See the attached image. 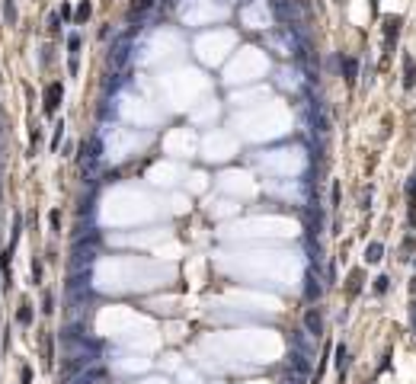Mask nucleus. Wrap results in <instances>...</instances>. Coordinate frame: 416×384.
I'll return each mask as SVG.
<instances>
[{"instance_id":"1","label":"nucleus","mask_w":416,"mask_h":384,"mask_svg":"<svg viewBox=\"0 0 416 384\" xmlns=\"http://www.w3.org/2000/svg\"><path fill=\"white\" fill-rule=\"evenodd\" d=\"M99 154H103V144H99V138L84 141V147H80V167H84V170H93V167L99 164Z\"/></svg>"},{"instance_id":"2","label":"nucleus","mask_w":416,"mask_h":384,"mask_svg":"<svg viewBox=\"0 0 416 384\" xmlns=\"http://www.w3.org/2000/svg\"><path fill=\"white\" fill-rule=\"evenodd\" d=\"M304 333H308V336H320V333H324V317H320L317 307H308V311H304Z\"/></svg>"},{"instance_id":"3","label":"nucleus","mask_w":416,"mask_h":384,"mask_svg":"<svg viewBox=\"0 0 416 384\" xmlns=\"http://www.w3.org/2000/svg\"><path fill=\"white\" fill-rule=\"evenodd\" d=\"M58 103H61V84H48V90H45V103H42V109L51 116V112L58 109Z\"/></svg>"},{"instance_id":"4","label":"nucleus","mask_w":416,"mask_h":384,"mask_svg":"<svg viewBox=\"0 0 416 384\" xmlns=\"http://www.w3.org/2000/svg\"><path fill=\"white\" fill-rule=\"evenodd\" d=\"M106 381V372L103 368H90V372H80L74 381H67V384H103Z\"/></svg>"},{"instance_id":"5","label":"nucleus","mask_w":416,"mask_h":384,"mask_svg":"<svg viewBox=\"0 0 416 384\" xmlns=\"http://www.w3.org/2000/svg\"><path fill=\"white\" fill-rule=\"evenodd\" d=\"M128 61V39H119L115 42V48H112V55H109V64L112 67H122Z\"/></svg>"},{"instance_id":"6","label":"nucleus","mask_w":416,"mask_h":384,"mask_svg":"<svg viewBox=\"0 0 416 384\" xmlns=\"http://www.w3.org/2000/svg\"><path fill=\"white\" fill-rule=\"evenodd\" d=\"M404 86H407V90L416 86V61L410 55H404Z\"/></svg>"},{"instance_id":"7","label":"nucleus","mask_w":416,"mask_h":384,"mask_svg":"<svg viewBox=\"0 0 416 384\" xmlns=\"http://www.w3.org/2000/svg\"><path fill=\"white\" fill-rule=\"evenodd\" d=\"M291 368H295V375H298V378H301V375H311V362H308V355L291 352Z\"/></svg>"},{"instance_id":"8","label":"nucleus","mask_w":416,"mask_h":384,"mask_svg":"<svg viewBox=\"0 0 416 384\" xmlns=\"http://www.w3.org/2000/svg\"><path fill=\"white\" fill-rule=\"evenodd\" d=\"M151 6H154V0H135V3L128 6V16H132V19H135V16H144Z\"/></svg>"},{"instance_id":"9","label":"nucleus","mask_w":416,"mask_h":384,"mask_svg":"<svg viewBox=\"0 0 416 384\" xmlns=\"http://www.w3.org/2000/svg\"><path fill=\"white\" fill-rule=\"evenodd\" d=\"M308 301H317L320 295H324V285H320V279H314V275H308Z\"/></svg>"},{"instance_id":"10","label":"nucleus","mask_w":416,"mask_h":384,"mask_svg":"<svg viewBox=\"0 0 416 384\" xmlns=\"http://www.w3.org/2000/svg\"><path fill=\"white\" fill-rule=\"evenodd\" d=\"M16 320L23 323V327H29V323H32V304H29V301H23V304H19V311H16Z\"/></svg>"},{"instance_id":"11","label":"nucleus","mask_w":416,"mask_h":384,"mask_svg":"<svg viewBox=\"0 0 416 384\" xmlns=\"http://www.w3.org/2000/svg\"><path fill=\"white\" fill-rule=\"evenodd\" d=\"M381 256H384V247H381L378 240H374V244H368V250H365V259H368V262H378Z\"/></svg>"},{"instance_id":"12","label":"nucleus","mask_w":416,"mask_h":384,"mask_svg":"<svg viewBox=\"0 0 416 384\" xmlns=\"http://www.w3.org/2000/svg\"><path fill=\"white\" fill-rule=\"evenodd\" d=\"M346 365H349V352H346V346H336V368L346 372Z\"/></svg>"},{"instance_id":"13","label":"nucleus","mask_w":416,"mask_h":384,"mask_svg":"<svg viewBox=\"0 0 416 384\" xmlns=\"http://www.w3.org/2000/svg\"><path fill=\"white\" fill-rule=\"evenodd\" d=\"M397 32H400V23H397V19H391V23L384 26V36H387V42H391V39H397Z\"/></svg>"},{"instance_id":"14","label":"nucleus","mask_w":416,"mask_h":384,"mask_svg":"<svg viewBox=\"0 0 416 384\" xmlns=\"http://www.w3.org/2000/svg\"><path fill=\"white\" fill-rule=\"evenodd\" d=\"M343 64H346V77H349V80H356V74H359V64L352 61V58H346Z\"/></svg>"},{"instance_id":"15","label":"nucleus","mask_w":416,"mask_h":384,"mask_svg":"<svg viewBox=\"0 0 416 384\" xmlns=\"http://www.w3.org/2000/svg\"><path fill=\"white\" fill-rule=\"evenodd\" d=\"M42 355H45V365H51V336L42 340Z\"/></svg>"},{"instance_id":"16","label":"nucleus","mask_w":416,"mask_h":384,"mask_svg":"<svg viewBox=\"0 0 416 384\" xmlns=\"http://www.w3.org/2000/svg\"><path fill=\"white\" fill-rule=\"evenodd\" d=\"M359 282H362V275L352 272V275H349V295H356V292H359Z\"/></svg>"},{"instance_id":"17","label":"nucleus","mask_w":416,"mask_h":384,"mask_svg":"<svg viewBox=\"0 0 416 384\" xmlns=\"http://www.w3.org/2000/svg\"><path fill=\"white\" fill-rule=\"evenodd\" d=\"M51 304H54V298H51L48 292H45V295H42V311H45V314H51V311H54Z\"/></svg>"},{"instance_id":"18","label":"nucleus","mask_w":416,"mask_h":384,"mask_svg":"<svg viewBox=\"0 0 416 384\" xmlns=\"http://www.w3.org/2000/svg\"><path fill=\"white\" fill-rule=\"evenodd\" d=\"M87 16H90V3H80V6H77V19H80V23H84Z\"/></svg>"},{"instance_id":"19","label":"nucleus","mask_w":416,"mask_h":384,"mask_svg":"<svg viewBox=\"0 0 416 384\" xmlns=\"http://www.w3.org/2000/svg\"><path fill=\"white\" fill-rule=\"evenodd\" d=\"M374 292H378V295L387 292V279H384V275H381V279H374Z\"/></svg>"},{"instance_id":"20","label":"nucleus","mask_w":416,"mask_h":384,"mask_svg":"<svg viewBox=\"0 0 416 384\" xmlns=\"http://www.w3.org/2000/svg\"><path fill=\"white\" fill-rule=\"evenodd\" d=\"M3 13H6V19H10V23H13V19H16V10H13V0H6Z\"/></svg>"},{"instance_id":"21","label":"nucleus","mask_w":416,"mask_h":384,"mask_svg":"<svg viewBox=\"0 0 416 384\" xmlns=\"http://www.w3.org/2000/svg\"><path fill=\"white\" fill-rule=\"evenodd\" d=\"M67 48H71L74 55H77V48H80V39H77V36H71V39H67Z\"/></svg>"},{"instance_id":"22","label":"nucleus","mask_w":416,"mask_h":384,"mask_svg":"<svg viewBox=\"0 0 416 384\" xmlns=\"http://www.w3.org/2000/svg\"><path fill=\"white\" fill-rule=\"evenodd\" d=\"M410 323H413V333H416V304L410 307Z\"/></svg>"},{"instance_id":"23","label":"nucleus","mask_w":416,"mask_h":384,"mask_svg":"<svg viewBox=\"0 0 416 384\" xmlns=\"http://www.w3.org/2000/svg\"><path fill=\"white\" fill-rule=\"evenodd\" d=\"M32 381V372H29V368H23V384H29Z\"/></svg>"},{"instance_id":"24","label":"nucleus","mask_w":416,"mask_h":384,"mask_svg":"<svg viewBox=\"0 0 416 384\" xmlns=\"http://www.w3.org/2000/svg\"><path fill=\"white\" fill-rule=\"evenodd\" d=\"M269 3H272V6H276V3H282V0H269Z\"/></svg>"}]
</instances>
